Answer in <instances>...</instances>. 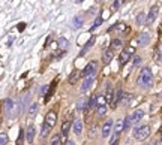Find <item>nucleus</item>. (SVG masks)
I'll list each match as a JSON object with an SVG mask.
<instances>
[{
  "mask_svg": "<svg viewBox=\"0 0 162 145\" xmlns=\"http://www.w3.org/2000/svg\"><path fill=\"white\" fill-rule=\"evenodd\" d=\"M143 117H144V111H143V109H135L131 115H128V118H129V121H131V126H132V124H137Z\"/></svg>",
  "mask_w": 162,
  "mask_h": 145,
  "instance_id": "7",
  "label": "nucleus"
},
{
  "mask_svg": "<svg viewBox=\"0 0 162 145\" xmlns=\"http://www.w3.org/2000/svg\"><path fill=\"white\" fill-rule=\"evenodd\" d=\"M98 71V61H90L86 68H84V71L81 72V76L83 78H87V76H92V75H95Z\"/></svg>",
  "mask_w": 162,
  "mask_h": 145,
  "instance_id": "5",
  "label": "nucleus"
},
{
  "mask_svg": "<svg viewBox=\"0 0 162 145\" xmlns=\"http://www.w3.org/2000/svg\"><path fill=\"white\" fill-rule=\"evenodd\" d=\"M3 112H5L6 117H15V115H18L20 109L17 108V103L12 99L8 97V99L3 100Z\"/></svg>",
  "mask_w": 162,
  "mask_h": 145,
  "instance_id": "2",
  "label": "nucleus"
},
{
  "mask_svg": "<svg viewBox=\"0 0 162 145\" xmlns=\"http://www.w3.org/2000/svg\"><path fill=\"white\" fill-rule=\"evenodd\" d=\"M120 46H122V42L119 39H113V40H111V49H113V51L117 49V48H120Z\"/></svg>",
  "mask_w": 162,
  "mask_h": 145,
  "instance_id": "32",
  "label": "nucleus"
},
{
  "mask_svg": "<svg viewBox=\"0 0 162 145\" xmlns=\"http://www.w3.org/2000/svg\"><path fill=\"white\" fill-rule=\"evenodd\" d=\"M38 106H39L38 103H32V105L29 106V115H30V117H33V115L38 112Z\"/></svg>",
  "mask_w": 162,
  "mask_h": 145,
  "instance_id": "30",
  "label": "nucleus"
},
{
  "mask_svg": "<svg viewBox=\"0 0 162 145\" xmlns=\"http://www.w3.org/2000/svg\"><path fill=\"white\" fill-rule=\"evenodd\" d=\"M122 94H123V93H122L120 88H117V90L114 91V97H113V102H111V106H113V108H116V106H117V105L120 103Z\"/></svg>",
  "mask_w": 162,
  "mask_h": 145,
  "instance_id": "16",
  "label": "nucleus"
},
{
  "mask_svg": "<svg viewBox=\"0 0 162 145\" xmlns=\"http://www.w3.org/2000/svg\"><path fill=\"white\" fill-rule=\"evenodd\" d=\"M134 52H135V48H132V46L122 49L120 57H119V60H120V65H122V66H125V65H126V63H128V61L131 60V57L134 55Z\"/></svg>",
  "mask_w": 162,
  "mask_h": 145,
  "instance_id": "4",
  "label": "nucleus"
},
{
  "mask_svg": "<svg viewBox=\"0 0 162 145\" xmlns=\"http://www.w3.org/2000/svg\"><path fill=\"white\" fill-rule=\"evenodd\" d=\"M29 99H30V94H29V93H27V94H24V96L21 97V102H20V112H21L23 109H26L27 103H29Z\"/></svg>",
  "mask_w": 162,
  "mask_h": 145,
  "instance_id": "23",
  "label": "nucleus"
},
{
  "mask_svg": "<svg viewBox=\"0 0 162 145\" xmlns=\"http://www.w3.org/2000/svg\"><path fill=\"white\" fill-rule=\"evenodd\" d=\"M51 129H53V127H50L47 123H44V124H42V127H40V136H42V138H45V136L51 132Z\"/></svg>",
  "mask_w": 162,
  "mask_h": 145,
  "instance_id": "24",
  "label": "nucleus"
},
{
  "mask_svg": "<svg viewBox=\"0 0 162 145\" xmlns=\"http://www.w3.org/2000/svg\"><path fill=\"white\" fill-rule=\"evenodd\" d=\"M111 145H119V144H117V141H116V142H113V144H111Z\"/></svg>",
  "mask_w": 162,
  "mask_h": 145,
  "instance_id": "44",
  "label": "nucleus"
},
{
  "mask_svg": "<svg viewBox=\"0 0 162 145\" xmlns=\"http://www.w3.org/2000/svg\"><path fill=\"white\" fill-rule=\"evenodd\" d=\"M155 58L162 61V42L158 45V48H156V51H155Z\"/></svg>",
  "mask_w": 162,
  "mask_h": 145,
  "instance_id": "29",
  "label": "nucleus"
},
{
  "mask_svg": "<svg viewBox=\"0 0 162 145\" xmlns=\"http://www.w3.org/2000/svg\"><path fill=\"white\" fill-rule=\"evenodd\" d=\"M159 97H161V99H162V94H161V96H159Z\"/></svg>",
  "mask_w": 162,
  "mask_h": 145,
  "instance_id": "48",
  "label": "nucleus"
},
{
  "mask_svg": "<svg viewBox=\"0 0 162 145\" xmlns=\"http://www.w3.org/2000/svg\"><path fill=\"white\" fill-rule=\"evenodd\" d=\"M83 24H84V18H83V17H80V15L74 17V20H72V26H74V29H80Z\"/></svg>",
  "mask_w": 162,
  "mask_h": 145,
  "instance_id": "22",
  "label": "nucleus"
},
{
  "mask_svg": "<svg viewBox=\"0 0 162 145\" xmlns=\"http://www.w3.org/2000/svg\"><path fill=\"white\" fill-rule=\"evenodd\" d=\"M50 145H62V136H60V135H54V136L51 138Z\"/></svg>",
  "mask_w": 162,
  "mask_h": 145,
  "instance_id": "28",
  "label": "nucleus"
},
{
  "mask_svg": "<svg viewBox=\"0 0 162 145\" xmlns=\"http://www.w3.org/2000/svg\"><path fill=\"white\" fill-rule=\"evenodd\" d=\"M35 133H36V130H35V126H29L27 127V132H26V138H27V142L29 144H32L33 142V139H35Z\"/></svg>",
  "mask_w": 162,
  "mask_h": 145,
  "instance_id": "14",
  "label": "nucleus"
},
{
  "mask_svg": "<svg viewBox=\"0 0 162 145\" xmlns=\"http://www.w3.org/2000/svg\"><path fill=\"white\" fill-rule=\"evenodd\" d=\"M149 42H150V35L149 33H141L138 36V45L140 46H147Z\"/></svg>",
  "mask_w": 162,
  "mask_h": 145,
  "instance_id": "12",
  "label": "nucleus"
},
{
  "mask_svg": "<svg viewBox=\"0 0 162 145\" xmlns=\"http://www.w3.org/2000/svg\"><path fill=\"white\" fill-rule=\"evenodd\" d=\"M98 105V100H96V96H92L89 100H87V108H90V109H95V106Z\"/></svg>",
  "mask_w": 162,
  "mask_h": 145,
  "instance_id": "26",
  "label": "nucleus"
},
{
  "mask_svg": "<svg viewBox=\"0 0 162 145\" xmlns=\"http://www.w3.org/2000/svg\"><path fill=\"white\" fill-rule=\"evenodd\" d=\"M131 97H132V94H122V103H123V105H128L129 100H131Z\"/></svg>",
  "mask_w": 162,
  "mask_h": 145,
  "instance_id": "34",
  "label": "nucleus"
},
{
  "mask_svg": "<svg viewBox=\"0 0 162 145\" xmlns=\"http://www.w3.org/2000/svg\"><path fill=\"white\" fill-rule=\"evenodd\" d=\"M113 120H107L105 123H104V126H102V130H101V135H102V138H108L110 136V133H111V130H113Z\"/></svg>",
  "mask_w": 162,
  "mask_h": 145,
  "instance_id": "9",
  "label": "nucleus"
},
{
  "mask_svg": "<svg viewBox=\"0 0 162 145\" xmlns=\"http://www.w3.org/2000/svg\"><path fill=\"white\" fill-rule=\"evenodd\" d=\"M101 24H102V18L99 17V18H96V20H95V23H93V26H92V30H95V29H98V27H99Z\"/></svg>",
  "mask_w": 162,
  "mask_h": 145,
  "instance_id": "36",
  "label": "nucleus"
},
{
  "mask_svg": "<svg viewBox=\"0 0 162 145\" xmlns=\"http://www.w3.org/2000/svg\"><path fill=\"white\" fill-rule=\"evenodd\" d=\"M153 82V73L149 68H143L141 72H140V76H138V85L143 87V88H149Z\"/></svg>",
  "mask_w": 162,
  "mask_h": 145,
  "instance_id": "1",
  "label": "nucleus"
},
{
  "mask_svg": "<svg viewBox=\"0 0 162 145\" xmlns=\"http://www.w3.org/2000/svg\"><path fill=\"white\" fill-rule=\"evenodd\" d=\"M95 40H96V37H95V36H92L90 39H89V40H87V43H86V45L83 46V51L80 52V55H84V54H86V52H87V51H89V49H90V48L93 46Z\"/></svg>",
  "mask_w": 162,
  "mask_h": 145,
  "instance_id": "19",
  "label": "nucleus"
},
{
  "mask_svg": "<svg viewBox=\"0 0 162 145\" xmlns=\"http://www.w3.org/2000/svg\"><path fill=\"white\" fill-rule=\"evenodd\" d=\"M116 29H117L119 32H128V30H129V29L126 27V24H123V23H119V24L116 26Z\"/></svg>",
  "mask_w": 162,
  "mask_h": 145,
  "instance_id": "37",
  "label": "nucleus"
},
{
  "mask_svg": "<svg viewBox=\"0 0 162 145\" xmlns=\"http://www.w3.org/2000/svg\"><path fill=\"white\" fill-rule=\"evenodd\" d=\"M24 29H26V24H24V23H20V24H18V30H20V32H23Z\"/></svg>",
  "mask_w": 162,
  "mask_h": 145,
  "instance_id": "41",
  "label": "nucleus"
},
{
  "mask_svg": "<svg viewBox=\"0 0 162 145\" xmlns=\"http://www.w3.org/2000/svg\"><path fill=\"white\" fill-rule=\"evenodd\" d=\"M158 12H159V8L155 5V6H152L150 8V11H149V15H147V18H146V24H153L155 23V20H156V17H158Z\"/></svg>",
  "mask_w": 162,
  "mask_h": 145,
  "instance_id": "8",
  "label": "nucleus"
},
{
  "mask_svg": "<svg viewBox=\"0 0 162 145\" xmlns=\"http://www.w3.org/2000/svg\"><path fill=\"white\" fill-rule=\"evenodd\" d=\"M56 121H57V114H56L54 111H48L47 115H45V121H44V123H47L50 127H53V126L56 124Z\"/></svg>",
  "mask_w": 162,
  "mask_h": 145,
  "instance_id": "11",
  "label": "nucleus"
},
{
  "mask_svg": "<svg viewBox=\"0 0 162 145\" xmlns=\"http://www.w3.org/2000/svg\"><path fill=\"white\" fill-rule=\"evenodd\" d=\"M24 130L23 129H20V135H18V138H17V145H23V142H24Z\"/></svg>",
  "mask_w": 162,
  "mask_h": 145,
  "instance_id": "31",
  "label": "nucleus"
},
{
  "mask_svg": "<svg viewBox=\"0 0 162 145\" xmlns=\"http://www.w3.org/2000/svg\"><path fill=\"white\" fill-rule=\"evenodd\" d=\"M80 76H81V72H78V71H74V72L71 73V76L68 78V82L74 85V84H77V81L80 79Z\"/></svg>",
  "mask_w": 162,
  "mask_h": 145,
  "instance_id": "21",
  "label": "nucleus"
},
{
  "mask_svg": "<svg viewBox=\"0 0 162 145\" xmlns=\"http://www.w3.org/2000/svg\"><path fill=\"white\" fill-rule=\"evenodd\" d=\"M69 129H71V121L69 120L63 121V124H62V138L63 139H66V136L69 133Z\"/></svg>",
  "mask_w": 162,
  "mask_h": 145,
  "instance_id": "18",
  "label": "nucleus"
},
{
  "mask_svg": "<svg viewBox=\"0 0 162 145\" xmlns=\"http://www.w3.org/2000/svg\"><path fill=\"white\" fill-rule=\"evenodd\" d=\"M144 21H146V20H144V14H140V15L137 17V24H138V26H143Z\"/></svg>",
  "mask_w": 162,
  "mask_h": 145,
  "instance_id": "38",
  "label": "nucleus"
},
{
  "mask_svg": "<svg viewBox=\"0 0 162 145\" xmlns=\"http://www.w3.org/2000/svg\"><path fill=\"white\" fill-rule=\"evenodd\" d=\"M159 133H161V135H162V126H161V129H159Z\"/></svg>",
  "mask_w": 162,
  "mask_h": 145,
  "instance_id": "45",
  "label": "nucleus"
},
{
  "mask_svg": "<svg viewBox=\"0 0 162 145\" xmlns=\"http://www.w3.org/2000/svg\"><path fill=\"white\" fill-rule=\"evenodd\" d=\"M56 85H57V81H53V84L48 87V91L45 93V99H44V102H48L50 99H51V96H53V93H54V88H56Z\"/></svg>",
  "mask_w": 162,
  "mask_h": 145,
  "instance_id": "17",
  "label": "nucleus"
},
{
  "mask_svg": "<svg viewBox=\"0 0 162 145\" xmlns=\"http://www.w3.org/2000/svg\"><path fill=\"white\" fill-rule=\"evenodd\" d=\"M140 63H141V57H138V55H137V57L134 58V66H138Z\"/></svg>",
  "mask_w": 162,
  "mask_h": 145,
  "instance_id": "40",
  "label": "nucleus"
},
{
  "mask_svg": "<svg viewBox=\"0 0 162 145\" xmlns=\"http://www.w3.org/2000/svg\"><path fill=\"white\" fill-rule=\"evenodd\" d=\"M93 82H95V75L84 78V82H83V85H81V93H87V91L92 88Z\"/></svg>",
  "mask_w": 162,
  "mask_h": 145,
  "instance_id": "10",
  "label": "nucleus"
},
{
  "mask_svg": "<svg viewBox=\"0 0 162 145\" xmlns=\"http://www.w3.org/2000/svg\"><path fill=\"white\" fill-rule=\"evenodd\" d=\"M86 99H81L80 102H78V111H84V108H86Z\"/></svg>",
  "mask_w": 162,
  "mask_h": 145,
  "instance_id": "39",
  "label": "nucleus"
},
{
  "mask_svg": "<svg viewBox=\"0 0 162 145\" xmlns=\"http://www.w3.org/2000/svg\"><path fill=\"white\" fill-rule=\"evenodd\" d=\"M47 91H48V85H44V87L40 88V94H45Z\"/></svg>",
  "mask_w": 162,
  "mask_h": 145,
  "instance_id": "42",
  "label": "nucleus"
},
{
  "mask_svg": "<svg viewBox=\"0 0 162 145\" xmlns=\"http://www.w3.org/2000/svg\"><path fill=\"white\" fill-rule=\"evenodd\" d=\"M81 132H83V120H80V118H77V120L74 121V133L80 136V135H81Z\"/></svg>",
  "mask_w": 162,
  "mask_h": 145,
  "instance_id": "20",
  "label": "nucleus"
},
{
  "mask_svg": "<svg viewBox=\"0 0 162 145\" xmlns=\"http://www.w3.org/2000/svg\"><path fill=\"white\" fill-rule=\"evenodd\" d=\"M8 144V135L3 132V133H0V145H6Z\"/></svg>",
  "mask_w": 162,
  "mask_h": 145,
  "instance_id": "35",
  "label": "nucleus"
},
{
  "mask_svg": "<svg viewBox=\"0 0 162 145\" xmlns=\"http://www.w3.org/2000/svg\"><path fill=\"white\" fill-rule=\"evenodd\" d=\"M113 57H114V51H113L111 48L105 49V52H104V57H102V61H104V65H108V63L113 60Z\"/></svg>",
  "mask_w": 162,
  "mask_h": 145,
  "instance_id": "13",
  "label": "nucleus"
},
{
  "mask_svg": "<svg viewBox=\"0 0 162 145\" xmlns=\"http://www.w3.org/2000/svg\"><path fill=\"white\" fill-rule=\"evenodd\" d=\"M123 3H125V0H116V2L111 5V9H113V11H117V9L120 8Z\"/></svg>",
  "mask_w": 162,
  "mask_h": 145,
  "instance_id": "33",
  "label": "nucleus"
},
{
  "mask_svg": "<svg viewBox=\"0 0 162 145\" xmlns=\"http://www.w3.org/2000/svg\"><path fill=\"white\" fill-rule=\"evenodd\" d=\"M59 46H60V49H68V46H69V42H68V39L66 37H60L59 39Z\"/></svg>",
  "mask_w": 162,
  "mask_h": 145,
  "instance_id": "25",
  "label": "nucleus"
},
{
  "mask_svg": "<svg viewBox=\"0 0 162 145\" xmlns=\"http://www.w3.org/2000/svg\"><path fill=\"white\" fill-rule=\"evenodd\" d=\"M150 136V126L147 124H143V126H138L134 129V138L137 141H144Z\"/></svg>",
  "mask_w": 162,
  "mask_h": 145,
  "instance_id": "3",
  "label": "nucleus"
},
{
  "mask_svg": "<svg viewBox=\"0 0 162 145\" xmlns=\"http://www.w3.org/2000/svg\"><path fill=\"white\" fill-rule=\"evenodd\" d=\"M104 97H105V102L111 105V102H113V97H114V90H113V87H111V85H108V87H107V91H105Z\"/></svg>",
  "mask_w": 162,
  "mask_h": 145,
  "instance_id": "15",
  "label": "nucleus"
},
{
  "mask_svg": "<svg viewBox=\"0 0 162 145\" xmlns=\"http://www.w3.org/2000/svg\"><path fill=\"white\" fill-rule=\"evenodd\" d=\"M75 2H77V3H81V2H83V0H75Z\"/></svg>",
  "mask_w": 162,
  "mask_h": 145,
  "instance_id": "46",
  "label": "nucleus"
},
{
  "mask_svg": "<svg viewBox=\"0 0 162 145\" xmlns=\"http://www.w3.org/2000/svg\"><path fill=\"white\" fill-rule=\"evenodd\" d=\"M123 130H125L123 120H117V121H116V126H113V133H114V136H113V139H111V144L117 141V138L120 136V133L123 132Z\"/></svg>",
  "mask_w": 162,
  "mask_h": 145,
  "instance_id": "6",
  "label": "nucleus"
},
{
  "mask_svg": "<svg viewBox=\"0 0 162 145\" xmlns=\"http://www.w3.org/2000/svg\"><path fill=\"white\" fill-rule=\"evenodd\" d=\"M144 145H152V144H144Z\"/></svg>",
  "mask_w": 162,
  "mask_h": 145,
  "instance_id": "47",
  "label": "nucleus"
},
{
  "mask_svg": "<svg viewBox=\"0 0 162 145\" xmlns=\"http://www.w3.org/2000/svg\"><path fill=\"white\" fill-rule=\"evenodd\" d=\"M65 145H75V142H74V141H66Z\"/></svg>",
  "mask_w": 162,
  "mask_h": 145,
  "instance_id": "43",
  "label": "nucleus"
},
{
  "mask_svg": "<svg viewBox=\"0 0 162 145\" xmlns=\"http://www.w3.org/2000/svg\"><path fill=\"white\" fill-rule=\"evenodd\" d=\"M107 103H102V105H98V115L99 117H102V115H105L107 114Z\"/></svg>",
  "mask_w": 162,
  "mask_h": 145,
  "instance_id": "27",
  "label": "nucleus"
}]
</instances>
